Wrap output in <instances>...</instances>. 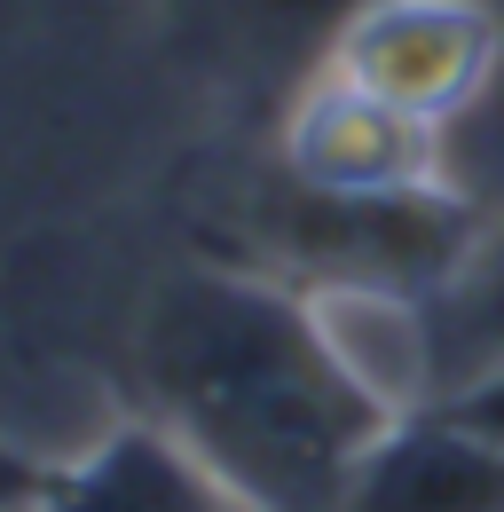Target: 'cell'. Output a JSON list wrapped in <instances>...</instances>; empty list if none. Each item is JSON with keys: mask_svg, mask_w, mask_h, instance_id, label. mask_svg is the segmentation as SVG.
I'll return each instance as SVG.
<instances>
[{"mask_svg": "<svg viewBox=\"0 0 504 512\" xmlns=\"http://www.w3.org/2000/svg\"><path fill=\"white\" fill-rule=\"evenodd\" d=\"M142 386L237 512H339L402 418L331 308L260 268H182L142 308Z\"/></svg>", "mask_w": 504, "mask_h": 512, "instance_id": "cell-1", "label": "cell"}, {"mask_svg": "<svg viewBox=\"0 0 504 512\" xmlns=\"http://www.w3.org/2000/svg\"><path fill=\"white\" fill-rule=\"evenodd\" d=\"M497 64H504L497 0H371L323 40V71L355 79L363 95L441 134L497 87Z\"/></svg>", "mask_w": 504, "mask_h": 512, "instance_id": "cell-2", "label": "cell"}, {"mask_svg": "<svg viewBox=\"0 0 504 512\" xmlns=\"http://www.w3.org/2000/svg\"><path fill=\"white\" fill-rule=\"evenodd\" d=\"M284 174L308 197H339V205H426V197H457L449 182V134L363 95L339 71H315L284 111Z\"/></svg>", "mask_w": 504, "mask_h": 512, "instance_id": "cell-3", "label": "cell"}, {"mask_svg": "<svg viewBox=\"0 0 504 512\" xmlns=\"http://www.w3.org/2000/svg\"><path fill=\"white\" fill-rule=\"evenodd\" d=\"M339 512H504V449L441 402H410L355 465Z\"/></svg>", "mask_w": 504, "mask_h": 512, "instance_id": "cell-4", "label": "cell"}, {"mask_svg": "<svg viewBox=\"0 0 504 512\" xmlns=\"http://www.w3.org/2000/svg\"><path fill=\"white\" fill-rule=\"evenodd\" d=\"M32 512H237V497L150 418V426L103 434L87 457L48 473Z\"/></svg>", "mask_w": 504, "mask_h": 512, "instance_id": "cell-5", "label": "cell"}, {"mask_svg": "<svg viewBox=\"0 0 504 512\" xmlns=\"http://www.w3.org/2000/svg\"><path fill=\"white\" fill-rule=\"evenodd\" d=\"M418 323H426V379H434V394L504 363V221H481L465 237L449 276L418 300Z\"/></svg>", "mask_w": 504, "mask_h": 512, "instance_id": "cell-6", "label": "cell"}, {"mask_svg": "<svg viewBox=\"0 0 504 512\" xmlns=\"http://www.w3.org/2000/svg\"><path fill=\"white\" fill-rule=\"evenodd\" d=\"M449 418H465L481 442H497L504 449V363H489V371H473L465 386H449V394H434Z\"/></svg>", "mask_w": 504, "mask_h": 512, "instance_id": "cell-7", "label": "cell"}, {"mask_svg": "<svg viewBox=\"0 0 504 512\" xmlns=\"http://www.w3.org/2000/svg\"><path fill=\"white\" fill-rule=\"evenodd\" d=\"M40 489H48V465L0 442V512H32V505H40Z\"/></svg>", "mask_w": 504, "mask_h": 512, "instance_id": "cell-8", "label": "cell"}, {"mask_svg": "<svg viewBox=\"0 0 504 512\" xmlns=\"http://www.w3.org/2000/svg\"><path fill=\"white\" fill-rule=\"evenodd\" d=\"M252 8H260V16H276V24H315V32L331 40V32H339L355 8H371V0H252Z\"/></svg>", "mask_w": 504, "mask_h": 512, "instance_id": "cell-9", "label": "cell"}]
</instances>
